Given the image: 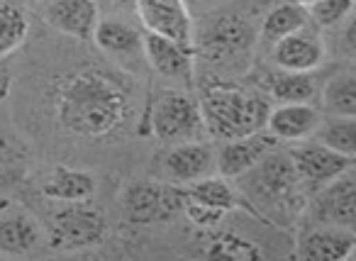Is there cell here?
<instances>
[{"instance_id": "1", "label": "cell", "mask_w": 356, "mask_h": 261, "mask_svg": "<svg viewBox=\"0 0 356 261\" xmlns=\"http://www.w3.org/2000/svg\"><path fill=\"white\" fill-rule=\"evenodd\" d=\"M51 108L61 129L74 137L110 139L132 122L137 88L134 81L120 71L86 66L51 84Z\"/></svg>"}, {"instance_id": "2", "label": "cell", "mask_w": 356, "mask_h": 261, "mask_svg": "<svg viewBox=\"0 0 356 261\" xmlns=\"http://www.w3.org/2000/svg\"><path fill=\"white\" fill-rule=\"evenodd\" d=\"M234 188L247 210L273 225H293L307 205V193L298 181L291 157L278 147L237 176Z\"/></svg>"}, {"instance_id": "3", "label": "cell", "mask_w": 356, "mask_h": 261, "mask_svg": "<svg viewBox=\"0 0 356 261\" xmlns=\"http://www.w3.org/2000/svg\"><path fill=\"white\" fill-rule=\"evenodd\" d=\"M271 103L264 90L247 88L229 79H208L200 84L198 105L205 134L220 142L266 129Z\"/></svg>"}, {"instance_id": "4", "label": "cell", "mask_w": 356, "mask_h": 261, "mask_svg": "<svg viewBox=\"0 0 356 261\" xmlns=\"http://www.w3.org/2000/svg\"><path fill=\"white\" fill-rule=\"evenodd\" d=\"M257 30L244 15L222 13L210 17L198 35H193L195 59L215 69L213 79H234L249 71L257 49Z\"/></svg>"}, {"instance_id": "5", "label": "cell", "mask_w": 356, "mask_h": 261, "mask_svg": "<svg viewBox=\"0 0 356 261\" xmlns=\"http://www.w3.org/2000/svg\"><path fill=\"white\" fill-rule=\"evenodd\" d=\"M149 127L154 137L168 147V144L195 142L205 137L203 115L200 105L186 90L163 88L156 93V98L149 103Z\"/></svg>"}, {"instance_id": "6", "label": "cell", "mask_w": 356, "mask_h": 261, "mask_svg": "<svg viewBox=\"0 0 356 261\" xmlns=\"http://www.w3.org/2000/svg\"><path fill=\"white\" fill-rule=\"evenodd\" d=\"M108 237V220L103 210L88 200L69 203L54 212L47 232V242L54 251H81L88 246L103 244Z\"/></svg>"}, {"instance_id": "7", "label": "cell", "mask_w": 356, "mask_h": 261, "mask_svg": "<svg viewBox=\"0 0 356 261\" xmlns=\"http://www.w3.org/2000/svg\"><path fill=\"white\" fill-rule=\"evenodd\" d=\"M286 152L298 173V181H300L302 191L307 196H312L325 183L334 181L344 171L354 168V159H356L334 152V149L325 147L322 142H307V139H302L298 147H291Z\"/></svg>"}, {"instance_id": "8", "label": "cell", "mask_w": 356, "mask_h": 261, "mask_svg": "<svg viewBox=\"0 0 356 261\" xmlns=\"http://www.w3.org/2000/svg\"><path fill=\"white\" fill-rule=\"evenodd\" d=\"M312 225H334L356 230V176L354 168L312 193L305 205Z\"/></svg>"}, {"instance_id": "9", "label": "cell", "mask_w": 356, "mask_h": 261, "mask_svg": "<svg viewBox=\"0 0 356 261\" xmlns=\"http://www.w3.org/2000/svg\"><path fill=\"white\" fill-rule=\"evenodd\" d=\"M156 161H159V171L163 176L161 181L188 186V183L198 181V178L215 173V149L205 139L168 144L159 154Z\"/></svg>"}, {"instance_id": "10", "label": "cell", "mask_w": 356, "mask_h": 261, "mask_svg": "<svg viewBox=\"0 0 356 261\" xmlns=\"http://www.w3.org/2000/svg\"><path fill=\"white\" fill-rule=\"evenodd\" d=\"M142 52L159 76L184 84L186 88L195 86V47H184L171 37L144 30Z\"/></svg>"}, {"instance_id": "11", "label": "cell", "mask_w": 356, "mask_h": 261, "mask_svg": "<svg viewBox=\"0 0 356 261\" xmlns=\"http://www.w3.org/2000/svg\"><path fill=\"white\" fill-rule=\"evenodd\" d=\"M134 13L144 30L193 47L195 27L186 0H134Z\"/></svg>"}, {"instance_id": "12", "label": "cell", "mask_w": 356, "mask_h": 261, "mask_svg": "<svg viewBox=\"0 0 356 261\" xmlns=\"http://www.w3.org/2000/svg\"><path fill=\"white\" fill-rule=\"evenodd\" d=\"M327 59V47L317 27L305 25L293 35L278 40L271 47V61L276 69L286 71H315L325 64Z\"/></svg>"}, {"instance_id": "13", "label": "cell", "mask_w": 356, "mask_h": 261, "mask_svg": "<svg viewBox=\"0 0 356 261\" xmlns=\"http://www.w3.org/2000/svg\"><path fill=\"white\" fill-rule=\"evenodd\" d=\"M356 230L334 225H312L300 235L296 256L305 261H346L354 256Z\"/></svg>"}, {"instance_id": "14", "label": "cell", "mask_w": 356, "mask_h": 261, "mask_svg": "<svg viewBox=\"0 0 356 261\" xmlns=\"http://www.w3.org/2000/svg\"><path fill=\"white\" fill-rule=\"evenodd\" d=\"M278 147V139L266 129L244 134V137L225 139L220 152H215V171L225 178H237L254 166L266 152Z\"/></svg>"}, {"instance_id": "15", "label": "cell", "mask_w": 356, "mask_h": 261, "mask_svg": "<svg viewBox=\"0 0 356 261\" xmlns=\"http://www.w3.org/2000/svg\"><path fill=\"white\" fill-rule=\"evenodd\" d=\"M42 17L61 35L86 42L93 37V30L100 20V8L95 0H49Z\"/></svg>"}, {"instance_id": "16", "label": "cell", "mask_w": 356, "mask_h": 261, "mask_svg": "<svg viewBox=\"0 0 356 261\" xmlns=\"http://www.w3.org/2000/svg\"><path fill=\"white\" fill-rule=\"evenodd\" d=\"M320 122L322 113L312 103H281L268 113L266 132L278 142H302L317 132Z\"/></svg>"}, {"instance_id": "17", "label": "cell", "mask_w": 356, "mask_h": 261, "mask_svg": "<svg viewBox=\"0 0 356 261\" xmlns=\"http://www.w3.org/2000/svg\"><path fill=\"white\" fill-rule=\"evenodd\" d=\"M103 54L118 61H132L142 56V30L132 25V22L122 20V17H100L98 25L93 30V37Z\"/></svg>"}, {"instance_id": "18", "label": "cell", "mask_w": 356, "mask_h": 261, "mask_svg": "<svg viewBox=\"0 0 356 261\" xmlns=\"http://www.w3.org/2000/svg\"><path fill=\"white\" fill-rule=\"evenodd\" d=\"M257 88L276 103H312L317 95V86L312 79V71H286V69H268L259 76Z\"/></svg>"}, {"instance_id": "19", "label": "cell", "mask_w": 356, "mask_h": 261, "mask_svg": "<svg viewBox=\"0 0 356 261\" xmlns=\"http://www.w3.org/2000/svg\"><path fill=\"white\" fill-rule=\"evenodd\" d=\"M98 181L90 171L71 166H54L51 173L42 183L44 198L54 203H81L95 196Z\"/></svg>"}, {"instance_id": "20", "label": "cell", "mask_w": 356, "mask_h": 261, "mask_svg": "<svg viewBox=\"0 0 356 261\" xmlns=\"http://www.w3.org/2000/svg\"><path fill=\"white\" fill-rule=\"evenodd\" d=\"M42 242V230L37 220L25 210L8 212L0 217V254L27 256Z\"/></svg>"}, {"instance_id": "21", "label": "cell", "mask_w": 356, "mask_h": 261, "mask_svg": "<svg viewBox=\"0 0 356 261\" xmlns=\"http://www.w3.org/2000/svg\"><path fill=\"white\" fill-rule=\"evenodd\" d=\"M159 196H161V181H154V178L129 181L122 188V196H120L124 220L132 222V225L159 222Z\"/></svg>"}, {"instance_id": "22", "label": "cell", "mask_w": 356, "mask_h": 261, "mask_svg": "<svg viewBox=\"0 0 356 261\" xmlns=\"http://www.w3.org/2000/svg\"><path fill=\"white\" fill-rule=\"evenodd\" d=\"M305 25H310V17H307L305 8L296 6V3H288L286 0V3L276 6L273 10H268V15L264 17L261 27H259L257 37L261 45L273 47L278 40L293 35V32H298Z\"/></svg>"}, {"instance_id": "23", "label": "cell", "mask_w": 356, "mask_h": 261, "mask_svg": "<svg viewBox=\"0 0 356 261\" xmlns=\"http://www.w3.org/2000/svg\"><path fill=\"white\" fill-rule=\"evenodd\" d=\"M320 113L337 115V118H356V76L351 71H339L322 86Z\"/></svg>"}, {"instance_id": "24", "label": "cell", "mask_w": 356, "mask_h": 261, "mask_svg": "<svg viewBox=\"0 0 356 261\" xmlns=\"http://www.w3.org/2000/svg\"><path fill=\"white\" fill-rule=\"evenodd\" d=\"M186 193H188V198H193V200H200V203H205V205L220 207V210H225V212H229V210H234V207L242 205V198H239L237 188L229 183V178L215 176V173L188 183V186H186Z\"/></svg>"}, {"instance_id": "25", "label": "cell", "mask_w": 356, "mask_h": 261, "mask_svg": "<svg viewBox=\"0 0 356 261\" xmlns=\"http://www.w3.org/2000/svg\"><path fill=\"white\" fill-rule=\"evenodd\" d=\"M30 35V20L25 10L15 6L13 0L0 3V56H8L22 47V42Z\"/></svg>"}, {"instance_id": "26", "label": "cell", "mask_w": 356, "mask_h": 261, "mask_svg": "<svg viewBox=\"0 0 356 261\" xmlns=\"http://www.w3.org/2000/svg\"><path fill=\"white\" fill-rule=\"evenodd\" d=\"M203 254L210 256V259L254 261V259H261L264 251H261V246L254 244V242L247 239V237L237 235V232H232V230H222L208 242Z\"/></svg>"}, {"instance_id": "27", "label": "cell", "mask_w": 356, "mask_h": 261, "mask_svg": "<svg viewBox=\"0 0 356 261\" xmlns=\"http://www.w3.org/2000/svg\"><path fill=\"white\" fill-rule=\"evenodd\" d=\"M315 134L325 147L346 154V157H356V118L327 115V118H322Z\"/></svg>"}, {"instance_id": "28", "label": "cell", "mask_w": 356, "mask_h": 261, "mask_svg": "<svg viewBox=\"0 0 356 261\" xmlns=\"http://www.w3.org/2000/svg\"><path fill=\"white\" fill-rule=\"evenodd\" d=\"M307 10V17L320 30H334L344 25L346 17L354 13V0H317Z\"/></svg>"}, {"instance_id": "29", "label": "cell", "mask_w": 356, "mask_h": 261, "mask_svg": "<svg viewBox=\"0 0 356 261\" xmlns=\"http://www.w3.org/2000/svg\"><path fill=\"white\" fill-rule=\"evenodd\" d=\"M186 186L171 181H161V196H159V222H171L173 217L184 215L186 205Z\"/></svg>"}, {"instance_id": "30", "label": "cell", "mask_w": 356, "mask_h": 261, "mask_svg": "<svg viewBox=\"0 0 356 261\" xmlns=\"http://www.w3.org/2000/svg\"><path fill=\"white\" fill-rule=\"evenodd\" d=\"M184 215L188 217L191 225L200 227V230H218L220 222L225 220L227 212L220 210V207L205 205V203H200V200H193V198H186Z\"/></svg>"}, {"instance_id": "31", "label": "cell", "mask_w": 356, "mask_h": 261, "mask_svg": "<svg viewBox=\"0 0 356 261\" xmlns=\"http://www.w3.org/2000/svg\"><path fill=\"white\" fill-rule=\"evenodd\" d=\"M25 178V164L8 147L6 139H0V188H15Z\"/></svg>"}, {"instance_id": "32", "label": "cell", "mask_w": 356, "mask_h": 261, "mask_svg": "<svg viewBox=\"0 0 356 261\" xmlns=\"http://www.w3.org/2000/svg\"><path fill=\"white\" fill-rule=\"evenodd\" d=\"M341 30H344V37H341V42H344L346 54H354V49H356V42H354V15L346 17L344 25H341Z\"/></svg>"}, {"instance_id": "33", "label": "cell", "mask_w": 356, "mask_h": 261, "mask_svg": "<svg viewBox=\"0 0 356 261\" xmlns=\"http://www.w3.org/2000/svg\"><path fill=\"white\" fill-rule=\"evenodd\" d=\"M10 88H13V74L8 66L0 64V103H6L8 95H10Z\"/></svg>"}, {"instance_id": "34", "label": "cell", "mask_w": 356, "mask_h": 261, "mask_svg": "<svg viewBox=\"0 0 356 261\" xmlns=\"http://www.w3.org/2000/svg\"><path fill=\"white\" fill-rule=\"evenodd\" d=\"M100 6H113L115 10H124V13H134V0H95Z\"/></svg>"}, {"instance_id": "35", "label": "cell", "mask_w": 356, "mask_h": 261, "mask_svg": "<svg viewBox=\"0 0 356 261\" xmlns=\"http://www.w3.org/2000/svg\"><path fill=\"white\" fill-rule=\"evenodd\" d=\"M288 3H296V6H302V8H310L312 3H317V0H288Z\"/></svg>"}, {"instance_id": "36", "label": "cell", "mask_w": 356, "mask_h": 261, "mask_svg": "<svg viewBox=\"0 0 356 261\" xmlns=\"http://www.w3.org/2000/svg\"><path fill=\"white\" fill-rule=\"evenodd\" d=\"M186 3H188V0H186ZM191 3H200V0H191Z\"/></svg>"}]
</instances>
